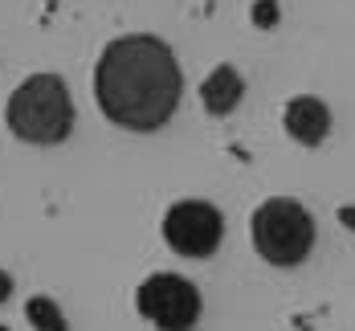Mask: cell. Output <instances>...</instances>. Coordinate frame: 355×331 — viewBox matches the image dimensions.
I'll return each instance as SVG.
<instances>
[{"mask_svg":"<svg viewBox=\"0 0 355 331\" xmlns=\"http://www.w3.org/2000/svg\"><path fill=\"white\" fill-rule=\"evenodd\" d=\"M184 90L176 53L151 33L114 37L94 70V94L110 123L127 131H155L172 119Z\"/></svg>","mask_w":355,"mask_h":331,"instance_id":"obj_1","label":"cell"},{"mask_svg":"<svg viewBox=\"0 0 355 331\" xmlns=\"http://www.w3.org/2000/svg\"><path fill=\"white\" fill-rule=\"evenodd\" d=\"M8 127L25 144H62L73 127V103L70 90L58 74H33L25 78L4 110Z\"/></svg>","mask_w":355,"mask_h":331,"instance_id":"obj_2","label":"cell"},{"mask_svg":"<svg viewBox=\"0 0 355 331\" xmlns=\"http://www.w3.org/2000/svg\"><path fill=\"white\" fill-rule=\"evenodd\" d=\"M253 246L270 266H298L315 246V221L298 201H266L253 213Z\"/></svg>","mask_w":355,"mask_h":331,"instance_id":"obj_3","label":"cell"},{"mask_svg":"<svg viewBox=\"0 0 355 331\" xmlns=\"http://www.w3.org/2000/svg\"><path fill=\"white\" fill-rule=\"evenodd\" d=\"M135 298L159 331H188L200 319V291L180 274H151Z\"/></svg>","mask_w":355,"mask_h":331,"instance_id":"obj_4","label":"cell"},{"mask_svg":"<svg viewBox=\"0 0 355 331\" xmlns=\"http://www.w3.org/2000/svg\"><path fill=\"white\" fill-rule=\"evenodd\" d=\"M225 221L209 201H180L164 217V241L188 257H209L220 246Z\"/></svg>","mask_w":355,"mask_h":331,"instance_id":"obj_5","label":"cell"},{"mask_svg":"<svg viewBox=\"0 0 355 331\" xmlns=\"http://www.w3.org/2000/svg\"><path fill=\"white\" fill-rule=\"evenodd\" d=\"M327 127H331V114H327V107H322L319 99H311V94L290 99V107H286V131L298 144H311V147L322 144Z\"/></svg>","mask_w":355,"mask_h":331,"instance_id":"obj_6","label":"cell"},{"mask_svg":"<svg viewBox=\"0 0 355 331\" xmlns=\"http://www.w3.org/2000/svg\"><path fill=\"white\" fill-rule=\"evenodd\" d=\"M241 90H245L241 74L233 70V66H216L205 78V86H200V103L213 110V114H229V110L241 103Z\"/></svg>","mask_w":355,"mask_h":331,"instance_id":"obj_7","label":"cell"},{"mask_svg":"<svg viewBox=\"0 0 355 331\" xmlns=\"http://www.w3.org/2000/svg\"><path fill=\"white\" fill-rule=\"evenodd\" d=\"M25 311H29V323H33L37 331H66L62 311H58L49 298H41V294H37V298H29V307H25Z\"/></svg>","mask_w":355,"mask_h":331,"instance_id":"obj_8","label":"cell"},{"mask_svg":"<svg viewBox=\"0 0 355 331\" xmlns=\"http://www.w3.org/2000/svg\"><path fill=\"white\" fill-rule=\"evenodd\" d=\"M253 21H257L261 29H270V25L278 21V4H274V0H257V4H253Z\"/></svg>","mask_w":355,"mask_h":331,"instance_id":"obj_9","label":"cell"},{"mask_svg":"<svg viewBox=\"0 0 355 331\" xmlns=\"http://www.w3.org/2000/svg\"><path fill=\"white\" fill-rule=\"evenodd\" d=\"M8 294H12V278H8V274H4V270H0V303H4V298H8Z\"/></svg>","mask_w":355,"mask_h":331,"instance_id":"obj_10","label":"cell"}]
</instances>
